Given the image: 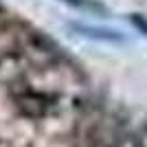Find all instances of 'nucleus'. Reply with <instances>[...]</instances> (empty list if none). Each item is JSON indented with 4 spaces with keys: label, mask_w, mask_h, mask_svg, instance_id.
Returning a JSON list of instances; mask_svg holds the SVG:
<instances>
[{
    "label": "nucleus",
    "mask_w": 147,
    "mask_h": 147,
    "mask_svg": "<svg viewBox=\"0 0 147 147\" xmlns=\"http://www.w3.org/2000/svg\"><path fill=\"white\" fill-rule=\"evenodd\" d=\"M64 2H68V5H73V7H79V9H97V11H103L101 5L92 2V0H64Z\"/></svg>",
    "instance_id": "7ed1b4c3"
},
{
    "label": "nucleus",
    "mask_w": 147,
    "mask_h": 147,
    "mask_svg": "<svg viewBox=\"0 0 147 147\" xmlns=\"http://www.w3.org/2000/svg\"><path fill=\"white\" fill-rule=\"evenodd\" d=\"M132 22H134V26H138V29L147 35V20L145 18H141V16H132Z\"/></svg>",
    "instance_id": "20e7f679"
},
{
    "label": "nucleus",
    "mask_w": 147,
    "mask_h": 147,
    "mask_svg": "<svg viewBox=\"0 0 147 147\" xmlns=\"http://www.w3.org/2000/svg\"><path fill=\"white\" fill-rule=\"evenodd\" d=\"M16 103L26 117H42L46 112V97L37 90H31V88H20V92L13 94Z\"/></svg>",
    "instance_id": "f257e3e1"
},
{
    "label": "nucleus",
    "mask_w": 147,
    "mask_h": 147,
    "mask_svg": "<svg viewBox=\"0 0 147 147\" xmlns=\"http://www.w3.org/2000/svg\"><path fill=\"white\" fill-rule=\"evenodd\" d=\"M77 31H81L88 37H97V40H121V35H117V31H103V29H92V26L84 24H73Z\"/></svg>",
    "instance_id": "f03ea898"
}]
</instances>
